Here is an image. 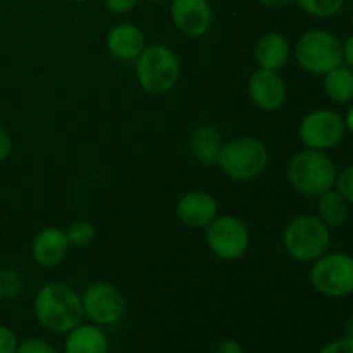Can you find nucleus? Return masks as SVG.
Here are the masks:
<instances>
[{
	"label": "nucleus",
	"mask_w": 353,
	"mask_h": 353,
	"mask_svg": "<svg viewBox=\"0 0 353 353\" xmlns=\"http://www.w3.org/2000/svg\"><path fill=\"white\" fill-rule=\"evenodd\" d=\"M33 312L38 324L55 334H68L85 317L79 293L62 283H48L38 290Z\"/></svg>",
	"instance_id": "nucleus-1"
},
{
	"label": "nucleus",
	"mask_w": 353,
	"mask_h": 353,
	"mask_svg": "<svg viewBox=\"0 0 353 353\" xmlns=\"http://www.w3.org/2000/svg\"><path fill=\"white\" fill-rule=\"evenodd\" d=\"M286 176L296 192L307 196H319L334 188L338 169L326 152L305 148L290 159Z\"/></svg>",
	"instance_id": "nucleus-2"
},
{
	"label": "nucleus",
	"mask_w": 353,
	"mask_h": 353,
	"mask_svg": "<svg viewBox=\"0 0 353 353\" xmlns=\"http://www.w3.org/2000/svg\"><path fill=\"white\" fill-rule=\"evenodd\" d=\"M181 72L179 59L165 45H148L137 59V78L150 95H165L176 86Z\"/></svg>",
	"instance_id": "nucleus-3"
},
{
	"label": "nucleus",
	"mask_w": 353,
	"mask_h": 353,
	"mask_svg": "<svg viewBox=\"0 0 353 353\" xmlns=\"http://www.w3.org/2000/svg\"><path fill=\"white\" fill-rule=\"evenodd\" d=\"M331 243L330 226L319 217L296 216L286 224L283 245L286 254L299 262H316L327 254Z\"/></svg>",
	"instance_id": "nucleus-4"
},
{
	"label": "nucleus",
	"mask_w": 353,
	"mask_h": 353,
	"mask_svg": "<svg viewBox=\"0 0 353 353\" xmlns=\"http://www.w3.org/2000/svg\"><path fill=\"white\" fill-rule=\"evenodd\" d=\"M268 161V147L259 138L241 137L223 143L216 164L230 178L248 181L264 171Z\"/></svg>",
	"instance_id": "nucleus-5"
},
{
	"label": "nucleus",
	"mask_w": 353,
	"mask_h": 353,
	"mask_svg": "<svg viewBox=\"0 0 353 353\" xmlns=\"http://www.w3.org/2000/svg\"><path fill=\"white\" fill-rule=\"evenodd\" d=\"M295 57L307 72L324 76L343 64V43L326 30L307 31L296 41Z\"/></svg>",
	"instance_id": "nucleus-6"
},
{
	"label": "nucleus",
	"mask_w": 353,
	"mask_h": 353,
	"mask_svg": "<svg viewBox=\"0 0 353 353\" xmlns=\"http://www.w3.org/2000/svg\"><path fill=\"white\" fill-rule=\"evenodd\" d=\"M310 283L321 295L340 299L353 293V257L343 252L324 254L310 269Z\"/></svg>",
	"instance_id": "nucleus-7"
},
{
	"label": "nucleus",
	"mask_w": 353,
	"mask_h": 353,
	"mask_svg": "<svg viewBox=\"0 0 353 353\" xmlns=\"http://www.w3.org/2000/svg\"><path fill=\"white\" fill-rule=\"evenodd\" d=\"M207 243L217 259L238 261L250 247V233L238 217L217 216L207 226Z\"/></svg>",
	"instance_id": "nucleus-8"
},
{
	"label": "nucleus",
	"mask_w": 353,
	"mask_h": 353,
	"mask_svg": "<svg viewBox=\"0 0 353 353\" xmlns=\"http://www.w3.org/2000/svg\"><path fill=\"white\" fill-rule=\"evenodd\" d=\"M345 121L331 109H317L307 114L299 128L302 143L312 150L327 152L338 147L345 137Z\"/></svg>",
	"instance_id": "nucleus-9"
},
{
	"label": "nucleus",
	"mask_w": 353,
	"mask_h": 353,
	"mask_svg": "<svg viewBox=\"0 0 353 353\" xmlns=\"http://www.w3.org/2000/svg\"><path fill=\"white\" fill-rule=\"evenodd\" d=\"M83 314L97 326H112L124 316V296L110 283H95L81 295Z\"/></svg>",
	"instance_id": "nucleus-10"
},
{
	"label": "nucleus",
	"mask_w": 353,
	"mask_h": 353,
	"mask_svg": "<svg viewBox=\"0 0 353 353\" xmlns=\"http://www.w3.org/2000/svg\"><path fill=\"white\" fill-rule=\"evenodd\" d=\"M169 14L176 30L190 38L203 37L212 26L209 0H171Z\"/></svg>",
	"instance_id": "nucleus-11"
},
{
	"label": "nucleus",
	"mask_w": 353,
	"mask_h": 353,
	"mask_svg": "<svg viewBox=\"0 0 353 353\" xmlns=\"http://www.w3.org/2000/svg\"><path fill=\"white\" fill-rule=\"evenodd\" d=\"M248 95L259 109L274 112L286 102V85L278 71L257 69L248 79Z\"/></svg>",
	"instance_id": "nucleus-12"
},
{
	"label": "nucleus",
	"mask_w": 353,
	"mask_h": 353,
	"mask_svg": "<svg viewBox=\"0 0 353 353\" xmlns=\"http://www.w3.org/2000/svg\"><path fill=\"white\" fill-rule=\"evenodd\" d=\"M217 200L210 193L190 192L176 205L178 219L188 228H207L217 217Z\"/></svg>",
	"instance_id": "nucleus-13"
},
{
	"label": "nucleus",
	"mask_w": 353,
	"mask_h": 353,
	"mask_svg": "<svg viewBox=\"0 0 353 353\" xmlns=\"http://www.w3.org/2000/svg\"><path fill=\"white\" fill-rule=\"evenodd\" d=\"M69 241L65 231L61 228H45L34 236L31 245V255L41 268H54L61 264L69 252Z\"/></svg>",
	"instance_id": "nucleus-14"
},
{
	"label": "nucleus",
	"mask_w": 353,
	"mask_h": 353,
	"mask_svg": "<svg viewBox=\"0 0 353 353\" xmlns=\"http://www.w3.org/2000/svg\"><path fill=\"white\" fill-rule=\"evenodd\" d=\"M145 47V34L137 24L121 23L107 33V48L119 61H137Z\"/></svg>",
	"instance_id": "nucleus-15"
},
{
	"label": "nucleus",
	"mask_w": 353,
	"mask_h": 353,
	"mask_svg": "<svg viewBox=\"0 0 353 353\" xmlns=\"http://www.w3.org/2000/svg\"><path fill=\"white\" fill-rule=\"evenodd\" d=\"M64 353H109V338L97 324H78L65 336Z\"/></svg>",
	"instance_id": "nucleus-16"
},
{
	"label": "nucleus",
	"mask_w": 353,
	"mask_h": 353,
	"mask_svg": "<svg viewBox=\"0 0 353 353\" xmlns=\"http://www.w3.org/2000/svg\"><path fill=\"white\" fill-rule=\"evenodd\" d=\"M255 59L262 69L279 71L290 59V43L285 34L268 33L255 45Z\"/></svg>",
	"instance_id": "nucleus-17"
},
{
	"label": "nucleus",
	"mask_w": 353,
	"mask_h": 353,
	"mask_svg": "<svg viewBox=\"0 0 353 353\" xmlns=\"http://www.w3.org/2000/svg\"><path fill=\"white\" fill-rule=\"evenodd\" d=\"M188 145L196 161L210 165L217 162V155L223 147V141H221L219 131L212 124H200L190 134Z\"/></svg>",
	"instance_id": "nucleus-18"
},
{
	"label": "nucleus",
	"mask_w": 353,
	"mask_h": 353,
	"mask_svg": "<svg viewBox=\"0 0 353 353\" xmlns=\"http://www.w3.org/2000/svg\"><path fill=\"white\" fill-rule=\"evenodd\" d=\"M323 88L327 99L336 103H348L353 100V69L338 65L324 74Z\"/></svg>",
	"instance_id": "nucleus-19"
},
{
	"label": "nucleus",
	"mask_w": 353,
	"mask_h": 353,
	"mask_svg": "<svg viewBox=\"0 0 353 353\" xmlns=\"http://www.w3.org/2000/svg\"><path fill=\"white\" fill-rule=\"evenodd\" d=\"M348 205L350 203L345 200L338 190L331 188L327 192L321 193L317 196V212H319V219L323 221L326 226H340L347 221L348 217Z\"/></svg>",
	"instance_id": "nucleus-20"
},
{
	"label": "nucleus",
	"mask_w": 353,
	"mask_h": 353,
	"mask_svg": "<svg viewBox=\"0 0 353 353\" xmlns=\"http://www.w3.org/2000/svg\"><path fill=\"white\" fill-rule=\"evenodd\" d=\"M295 2L303 12L319 19L336 16L345 6V0H295Z\"/></svg>",
	"instance_id": "nucleus-21"
},
{
	"label": "nucleus",
	"mask_w": 353,
	"mask_h": 353,
	"mask_svg": "<svg viewBox=\"0 0 353 353\" xmlns=\"http://www.w3.org/2000/svg\"><path fill=\"white\" fill-rule=\"evenodd\" d=\"M95 234L97 230L90 221H76L65 230V236L72 247H86L95 240Z\"/></svg>",
	"instance_id": "nucleus-22"
},
{
	"label": "nucleus",
	"mask_w": 353,
	"mask_h": 353,
	"mask_svg": "<svg viewBox=\"0 0 353 353\" xmlns=\"http://www.w3.org/2000/svg\"><path fill=\"white\" fill-rule=\"evenodd\" d=\"M338 192L345 196L348 203H353V165H348L341 172H338L336 183H334Z\"/></svg>",
	"instance_id": "nucleus-23"
},
{
	"label": "nucleus",
	"mask_w": 353,
	"mask_h": 353,
	"mask_svg": "<svg viewBox=\"0 0 353 353\" xmlns=\"http://www.w3.org/2000/svg\"><path fill=\"white\" fill-rule=\"evenodd\" d=\"M16 353H57V350L48 341L40 338H28L17 345Z\"/></svg>",
	"instance_id": "nucleus-24"
},
{
	"label": "nucleus",
	"mask_w": 353,
	"mask_h": 353,
	"mask_svg": "<svg viewBox=\"0 0 353 353\" xmlns=\"http://www.w3.org/2000/svg\"><path fill=\"white\" fill-rule=\"evenodd\" d=\"M17 345L16 333L9 326H0V353H16Z\"/></svg>",
	"instance_id": "nucleus-25"
},
{
	"label": "nucleus",
	"mask_w": 353,
	"mask_h": 353,
	"mask_svg": "<svg viewBox=\"0 0 353 353\" xmlns=\"http://www.w3.org/2000/svg\"><path fill=\"white\" fill-rule=\"evenodd\" d=\"M319 353H353V334L330 341L327 345H324Z\"/></svg>",
	"instance_id": "nucleus-26"
},
{
	"label": "nucleus",
	"mask_w": 353,
	"mask_h": 353,
	"mask_svg": "<svg viewBox=\"0 0 353 353\" xmlns=\"http://www.w3.org/2000/svg\"><path fill=\"white\" fill-rule=\"evenodd\" d=\"M103 3L112 14H126L137 7L138 0H103Z\"/></svg>",
	"instance_id": "nucleus-27"
},
{
	"label": "nucleus",
	"mask_w": 353,
	"mask_h": 353,
	"mask_svg": "<svg viewBox=\"0 0 353 353\" xmlns=\"http://www.w3.org/2000/svg\"><path fill=\"white\" fill-rule=\"evenodd\" d=\"M12 138H10L9 131L0 128V161H6L10 154H12Z\"/></svg>",
	"instance_id": "nucleus-28"
},
{
	"label": "nucleus",
	"mask_w": 353,
	"mask_h": 353,
	"mask_svg": "<svg viewBox=\"0 0 353 353\" xmlns=\"http://www.w3.org/2000/svg\"><path fill=\"white\" fill-rule=\"evenodd\" d=\"M214 353H245V350L236 340H224L217 345Z\"/></svg>",
	"instance_id": "nucleus-29"
},
{
	"label": "nucleus",
	"mask_w": 353,
	"mask_h": 353,
	"mask_svg": "<svg viewBox=\"0 0 353 353\" xmlns=\"http://www.w3.org/2000/svg\"><path fill=\"white\" fill-rule=\"evenodd\" d=\"M343 62H347L348 68L353 69V33L343 43Z\"/></svg>",
	"instance_id": "nucleus-30"
},
{
	"label": "nucleus",
	"mask_w": 353,
	"mask_h": 353,
	"mask_svg": "<svg viewBox=\"0 0 353 353\" xmlns=\"http://www.w3.org/2000/svg\"><path fill=\"white\" fill-rule=\"evenodd\" d=\"M264 7H271V9H278V7L285 6L288 0H259Z\"/></svg>",
	"instance_id": "nucleus-31"
},
{
	"label": "nucleus",
	"mask_w": 353,
	"mask_h": 353,
	"mask_svg": "<svg viewBox=\"0 0 353 353\" xmlns=\"http://www.w3.org/2000/svg\"><path fill=\"white\" fill-rule=\"evenodd\" d=\"M343 121H345V128H347V130L353 134V107H352L350 110H348L347 116H345Z\"/></svg>",
	"instance_id": "nucleus-32"
},
{
	"label": "nucleus",
	"mask_w": 353,
	"mask_h": 353,
	"mask_svg": "<svg viewBox=\"0 0 353 353\" xmlns=\"http://www.w3.org/2000/svg\"><path fill=\"white\" fill-rule=\"evenodd\" d=\"M68 2H72V3H81V2H86V0H68Z\"/></svg>",
	"instance_id": "nucleus-33"
},
{
	"label": "nucleus",
	"mask_w": 353,
	"mask_h": 353,
	"mask_svg": "<svg viewBox=\"0 0 353 353\" xmlns=\"http://www.w3.org/2000/svg\"><path fill=\"white\" fill-rule=\"evenodd\" d=\"M350 23H352V28H353V12H352V16H350Z\"/></svg>",
	"instance_id": "nucleus-34"
},
{
	"label": "nucleus",
	"mask_w": 353,
	"mask_h": 353,
	"mask_svg": "<svg viewBox=\"0 0 353 353\" xmlns=\"http://www.w3.org/2000/svg\"><path fill=\"white\" fill-rule=\"evenodd\" d=\"M150 2H162V0H150Z\"/></svg>",
	"instance_id": "nucleus-35"
},
{
	"label": "nucleus",
	"mask_w": 353,
	"mask_h": 353,
	"mask_svg": "<svg viewBox=\"0 0 353 353\" xmlns=\"http://www.w3.org/2000/svg\"><path fill=\"white\" fill-rule=\"evenodd\" d=\"M283 353H286V352H283Z\"/></svg>",
	"instance_id": "nucleus-36"
}]
</instances>
